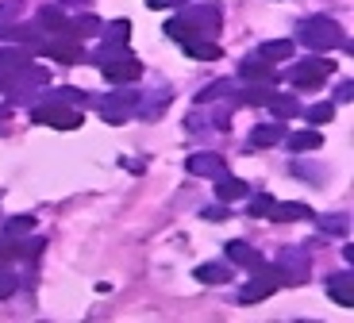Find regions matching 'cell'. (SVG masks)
Here are the masks:
<instances>
[{
  "mask_svg": "<svg viewBox=\"0 0 354 323\" xmlns=\"http://www.w3.org/2000/svg\"><path fill=\"white\" fill-rule=\"evenodd\" d=\"M185 169L193 177H223L227 174V162H223L220 154H208V150H201V154H189V162H185Z\"/></svg>",
  "mask_w": 354,
  "mask_h": 323,
  "instance_id": "cell-9",
  "label": "cell"
},
{
  "mask_svg": "<svg viewBox=\"0 0 354 323\" xmlns=\"http://www.w3.org/2000/svg\"><path fill=\"white\" fill-rule=\"evenodd\" d=\"M277 288H281V273L274 270V266H258L254 270V281H247V285L239 288V304H258V300L274 297Z\"/></svg>",
  "mask_w": 354,
  "mask_h": 323,
  "instance_id": "cell-2",
  "label": "cell"
},
{
  "mask_svg": "<svg viewBox=\"0 0 354 323\" xmlns=\"http://www.w3.org/2000/svg\"><path fill=\"white\" fill-rule=\"evenodd\" d=\"M70 24H73V35H97L100 31V19L97 16H70Z\"/></svg>",
  "mask_w": 354,
  "mask_h": 323,
  "instance_id": "cell-28",
  "label": "cell"
},
{
  "mask_svg": "<svg viewBox=\"0 0 354 323\" xmlns=\"http://www.w3.org/2000/svg\"><path fill=\"white\" fill-rule=\"evenodd\" d=\"M247 181H243V177H216V201H223V204H235V201H243V196H247Z\"/></svg>",
  "mask_w": 354,
  "mask_h": 323,
  "instance_id": "cell-12",
  "label": "cell"
},
{
  "mask_svg": "<svg viewBox=\"0 0 354 323\" xmlns=\"http://www.w3.org/2000/svg\"><path fill=\"white\" fill-rule=\"evenodd\" d=\"M297 35H301L304 46H312V50H331V46L343 43V31H339V24L331 16H308L297 24Z\"/></svg>",
  "mask_w": 354,
  "mask_h": 323,
  "instance_id": "cell-1",
  "label": "cell"
},
{
  "mask_svg": "<svg viewBox=\"0 0 354 323\" xmlns=\"http://www.w3.org/2000/svg\"><path fill=\"white\" fill-rule=\"evenodd\" d=\"M16 288H19V281L12 277V273H4V270H0V300H8L12 293H16Z\"/></svg>",
  "mask_w": 354,
  "mask_h": 323,
  "instance_id": "cell-31",
  "label": "cell"
},
{
  "mask_svg": "<svg viewBox=\"0 0 354 323\" xmlns=\"http://www.w3.org/2000/svg\"><path fill=\"white\" fill-rule=\"evenodd\" d=\"M223 254H227V262H235V266H247V270H258V266L266 262V258L254 250V246H250V243H239V239L223 246Z\"/></svg>",
  "mask_w": 354,
  "mask_h": 323,
  "instance_id": "cell-11",
  "label": "cell"
},
{
  "mask_svg": "<svg viewBox=\"0 0 354 323\" xmlns=\"http://www.w3.org/2000/svg\"><path fill=\"white\" fill-rule=\"evenodd\" d=\"M39 54H46V58L54 62H66V66H77L81 58H85V46H81V39H70V35H46L43 43L35 46Z\"/></svg>",
  "mask_w": 354,
  "mask_h": 323,
  "instance_id": "cell-6",
  "label": "cell"
},
{
  "mask_svg": "<svg viewBox=\"0 0 354 323\" xmlns=\"http://www.w3.org/2000/svg\"><path fill=\"white\" fill-rule=\"evenodd\" d=\"M328 297L335 300V304H343V308H351V270H343V273H331L328 277Z\"/></svg>",
  "mask_w": 354,
  "mask_h": 323,
  "instance_id": "cell-16",
  "label": "cell"
},
{
  "mask_svg": "<svg viewBox=\"0 0 354 323\" xmlns=\"http://www.w3.org/2000/svg\"><path fill=\"white\" fill-rule=\"evenodd\" d=\"M31 116H35V123H46V127H62V131H73V127H81V123H85V112H81V108L46 104V100H39Z\"/></svg>",
  "mask_w": 354,
  "mask_h": 323,
  "instance_id": "cell-4",
  "label": "cell"
},
{
  "mask_svg": "<svg viewBox=\"0 0 354 323\" xmlns=\"http://www.w3.org/2000/svg\"><path fill=\"white\" fill-rule=\"evenodd\" d=\"M4 266H8V262H4V258H0V270H4Z\"/></svg>",
  "mask_w": 354,
  "mask_h": 323,
  "instance_id": "cell-36",
  "label": "cell"
},
{
  "mask_svg": "<svg viewBox=\"0 0 354 323\" xmlns=\"http://www.w3.org/2000/svg\"><path fill=\"white\" fill-rule=\"evenodd\" d=\"M166 35L177 39V43H189V39H196V35H193V27H189L181 16H177V19H166Z\"/></svg>",
  "mask_w": 354,
  "mask_h": 323,
  "instance_id": "cell-27",
  "label": "cell"
},
{
  "mask_svg": "<svg viewBox=\"0 0 354 323\" xmlns=\"http://www.w3.org/2000/svg\"><path fill=\"white\" fill-rule=\"evenodd\" d=\"M8 112H12V108H8V104H0V120H4V116H8Z\"/></svg>",
  "mask_w": 354,
  "mask_h": 323,
  "instance_id": "cell-35",
  "label": "cell"
},
{
  "mask_svg": "<svg viewBox=\"0 0 354 323\" xmlns=\"http://www.w3.org/2000/svg\"><path fill=\"white\" fill-rule=\"evenodd\" d=\"M281 139H285L281 120H274V123H258L254 131H250V147H277Z\"/></svg>",
  "mask_w": 354,
  "mask_h": 323,
  "instance_id": "cell-14",
  "label": "cell"
},
{
  "mask_svg": "<svg viewBox=\"0 0 354 323\" xmlns=\"http://www.w3.org/2000/svg\"><path fill=\"white\" fill-rule=\"evenodd\" d=\"M235 81H216V85H208V89H201L196 93V104H212V100H220V96H227V93H235Z\"/></svg>",
  "mask_w": 354,
  "mask_h": 323,
  "instance_id": "cell-22",
  "label": "cell"
},
{
  "mask_svg": "<svg viewBox=\"0 0 354 323\" xmlns=\"http://www.w3.org/2000/svg\"><path fill=\"white\" fill-rule=\"evenodd\" d=\"M328 77H335V62L331 58H308L292 70V85L301 89V93H316Z\"/></svg>",
  "mask_w": 354,
  "mask_h": 323,
  "instance_id": "cell-3",
  "label": "cell"
},
{
  "mask_svg": "<svg viewBox=\"0 0 354 323\" xmlns=\"http://www.w3.org/2000/svg\"><path fill=\"white\" fill-rule=\"evenodd\" d=\"M270 204H274V196H254V201L247 204V212H250V216H266V212H270Z\"/></svg>",
  "mask_w": 354,
  "mask_h": 323,
  "instance_id": "cell-32",
  "label": "cell"
},
{
  "mask_svg": "<svg viewBox=\"0 0 354 323\" xmlns=\"http://www.w3.org/2000/svg\"><path fill=\"white\" fill-rule=\"evenodd\" d=\"M100 70H104V77L112 85H131V81L142 77V62L131 58V54H115V58L100 62Z\"/></svg>",
  "mask_w": 354,
  "mask_h": 323,
  "instance_id": "cell-8",
  "label": "cell"
},
{
  "mask_svg": "<svg viewBox=\"0 0 354 323\" xmlns=\"http://www.w3.org/2000/svg\"><path fill=\"white\" fill-rule=\"evenodd\" d=\"M266 108L274 112V120H289V116L301 112V100L297 96H285V93H270L266 96Z\"/></svg>",
  "mask_w": 354,
  "mask_h": 323,
  "instance_id": "cell-15",
  "label": "cell"
},
{
  "mask_svg": "<svg viewBox=\"0 0 354 323\" xmlns=\"http://www.w3.org/2000/svg\"><path fill=\"white\" fill-rule=\"evenodd\" d=\"M274 270L281 273V285H304L308 281V254L304 250H297V246H285L281 254H277V262H274Z\"/></svg>",
  "mask_w": 354,
  "mask_h": 323,
  "instance_id": "cell-5",
  "label": "cell"
},
{
  "mask_svg": "<svg viewBox=\"0 0 354 323\" xmlns=\"http://www.w3.org/2000/svg\"><path fill=\"white\" fill-rule=\"evenodd\" d=\"M258 58H266V62L292 58V43H289V39H270V43H262V46H258Z\"/></svg>",
  "mask_w": 354,
  "mask_h": 323,
  "instance_id": "cell-21",
  "label": "cell"
},
{
  "mask_svg": "<svg viewBox=\"0 0 354 323\" xmlns=\"http://www.w3.org/2000/svg\"><path fill=\"white\" fill-rule=\"evenodd\" d=\"M43 100H46V104H66V108H70V104L73 108H85L88 104V96L81 93V89H50Z\"/></svg>",
  "mask_w": 354,
  "mask_h": 323,
  "instance_id": "cell-19",
  "label": "cell"
},
{
  "mask_svg": "<svg viewBox=\"0 0 354 323\" xmlns=\"http://www.w3.org/2000/svg\"><path fill=\"white\" fill-rule=\"evenodd\" d=\"M239 77L247 81V85H277L274 62H266V58H247L239 66Z\"/></svg>",
  "mask_w": 354,
  "mask_h": 323,
  "instance_id": "cell-10",
  "label": "cell"
},
{
  "mask_svg": "<svg viewBox=\"0 0 354 323\" xmlns=\"http://www.w3.org/2000/svg\"><path fill=\"white\" fill-rule=\"evenodd\" d=\"M304 116H308L312 123H331L335 120V104H328V100H324V104H312V108H304Z\"/></svg>",
  "mask_w": 354,
  "mask_h": 323,
  "instance_id": "cell-29",
  "label": "cell"
},
{
  "mask_svg": "<svg viewBox=\"0 0 354 323\" xmlns=\"http://www.w3.org/2000/svg\"><path fill=\"white\" fill-rule=\"evenodd\" d=\"M285 142H289L292 154H304V150H319V147H324V135H319V131H292V135H285Z\"/></svg>",
  "mask_w": 354,
  "mask_h": 323,
  "instance_id": "cell-18",
  "label": "cell"
},
{
  "mask_svg": "<svg viewBox=\"0 0 354 323\" xmlns=\"http://www.w3.org/2000/svg\"><path fill=\"white\" fill-rule=\"evenodd\" d=\"M31 62V50H19V46H0V66H8V70H19V66H27Z\"/></svg>",
  "mask_w": 354,
  "mask_h": 323,
  "instance_id": "cell-24",
  "label": "cell"
},
{
  "mask_svg": "<svg viewBox=\"0 0 354 323\" xmlns=\"http://www.w3.org/2000/svg\"><path fill=\"white\" fill-rule=\"evenodd\" d=\"M185 54H189V58H196V62H216V58H220V46H216L212 39H189Z\"/></svg>",
  "mask_w": 354,
  "mask_h": 323,
  "instance_id": "cell-20",
  "label": "cell"
},
{
  "mask_svg": "<svg viewBox=\"0 0 354 323\" xmlns=\"http://www.w3.org/2000/svg\"><path fill=\"white\" fill-rule=\"evenodd\" d=\"M181 19L193 27L196 39H208V35H216V31H220L223 12L216 8V4H201V8H185V12H181Z\"/></svg>",
  "mask_w": 354,
  "mask_h": 323,
  "instance_id": "cell-7",
  "label": "cell"
},
{
  "mask_svg": "<svg viewBox=\"0 0 354 323\" xmlns=\"http://www.w3.org/2000/svg\"><path fill=\"white\" fill-rule=\"evenodd\" d=\"M235 93H239V104H266L274 85H247V89H235Z\"/></svg>",
  "mask_w": 354,
  "mask_h": 323,
  "instance_id": "cell-25",
  "label": "cell"
},
{
  "mask_svg": "<svg viewBox=\"0 0 354 323\" xmlns=\"http://www.w3.org/2000/svg\"><path fill=\"white\" fill-rule=\"evenodd\" d=\"M19 16H24V0H0V35H4Z\"/></svg>",
  "mask_w": 354,
  "mask_h": 323,
  "instance_id": "cell-23",
  "label": "cell"
},
{
  "mask_svg": "<svg viewBox=\"0 0 354 323\" xmlns=\"http://www.w3.org/2000/svg\"><path fill=\"white\" fill-rule=\"evenodd\" d=\"M266 216H270V219H277V223H289V219H308V216H312V208H308V204H297V201H292V204L274 201Z\"/></svg>",
  "mask_w": 354,
  "mask_h": 323,
  "instance_id": "cell-13",
  "label": "cell"
},
{
  "mask_svg": "<svg viewBox=\"0 0 354 323\" xmlns=\"http://www.w3.org/2000/svg\"><path fill=\"white\" fill-rule=\"evenodd\" d=\"M177 0H147V8H154V12H162V8H174Z\"/></svg>",
  "mask_w": 354,
  "mask_h": 323,
  "instance_id": "cell-33",
  "label": "cell"
},
{
  "mask_svg": "<svg viewBox=\"0 0 354 323\" xmlns=\"http://www.w3.org/2000/svg\"><path fill=\"white\" fill-rule=\"evenodd\" d=\"M193 277H196V281H204V285H227V281H231V266H223V262L196 266Z\"/></svg>",
  "mask_w": 354,
  "mask_h": 323,
  "instance_id": "cell-17",
  "label": "cell"
},
{
  "mask_svg": "<svg viewBox=\"0 0 354 323\" xmlns=\"http://www.w3.org/2000/svg\"><path fill=\"white\" fill-rule=\"evenodd\" d=\"M201 216H204V219H223V216H227V212H223V208H204Z\"/></svg>",
  "mask_w": 354,
  "mask_h": 323,
  "instance_id": "cell-34",
  "label": "cell"
},
{
  "mask_svg": "<svg viewBox=\"0 0 354 323\" xmlns=\"http://www.w3.org/2000/svg\"><path fill=\"white\" fill-rule=\"evenodd\" d=\"M319 228H324V235H343V216H328V219H319Z\"/></svg>",
  "mask_w": 354,
  "mask_h": 323,
  "instance_id": "cell-30",
  "label": "cell"
},
{
  "mask_svg": "<svg viewBox=\"0 0 354 323\" xmlns=\"http://www.w3.org/2000/svg\"><path fill=\"white\" fill-rule=\"evenodd\" d=\"M35 231V216H12L8 223H4V235H31Z\"/></svg>",
  "mask_w": 354,
  "mask_h": 323,
  "instance_id": "cell-26",
  "label": "cell"
}]
</instances>
